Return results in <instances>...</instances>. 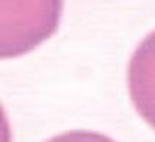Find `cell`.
Returning <instances> with one entry per match:
<instances>
[{"mask_svg":"<svg viewBox=\"0 0 155 142\" xmlns=\"http://www.w3.org/2000/svg\"><path fill=\"white\" fill-rule=\"evenodd\" d=\"M52 142H71V138H70V135H68V136H65V138H61L60 141H52ZM96 142H109V141H106L104 138H100V136H99Z\"/></svg>","mask_w":155,"mask_h":142,"instance_id":"6da1fadb","label":"cell"}]
</instances>
